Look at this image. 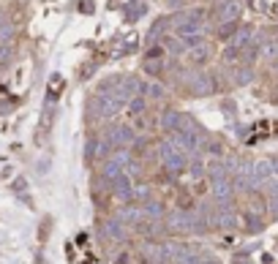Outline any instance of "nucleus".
<instances>
[{"instance_id":"1","label":"nucleus","mask_w":278,"mask_h":264,"mask_svg":"<svg viewBox=\"0 0 278 264\" xmlns=\"http://www.w3.org/2000/svg\"><path fill=\"white\" fill-rule=\"evenodd\" d=\"M237 11H240V9H237V3H227V9H224V19H232V17H237Z\"/></svg>"}]
</instances>
